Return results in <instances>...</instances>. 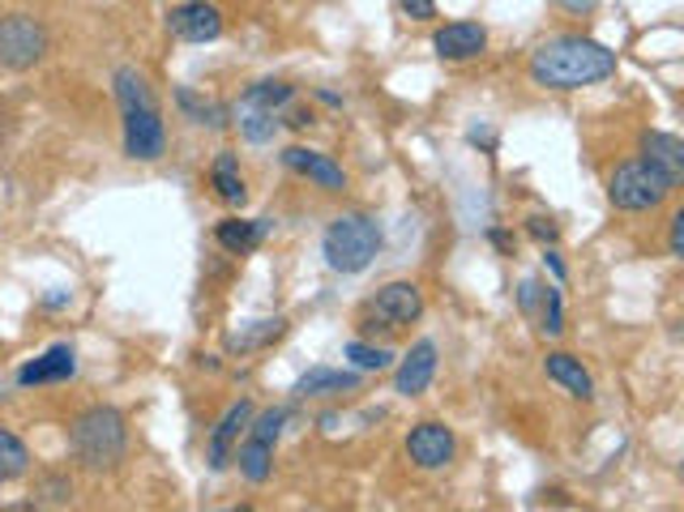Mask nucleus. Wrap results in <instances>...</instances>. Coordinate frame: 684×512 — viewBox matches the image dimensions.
Segmentation results:
<instances>
[{
	"instance_id": "423d86ee",
	"label": "nucleus",
	"mask_w": 684,
	"mask_h": 512,
	"mask_svg": "<svg viewBox=\"0 0 684 512\" xmlns=\"http://www.w3.org/2000/svg\"><path fill=\"white\" fill-rule=\"evenodd\" d=\"M48 56V30L30 13H9L0 18V64L13 73H27Z\"/></svg>"
},
{
	"instance_id": "4be33fe9",
	"label": "nucleus",
	"mask_w": 684,
	"mask_h": 512,
	"mask_svg": "<svg viewBox=\"0 0 684 512\" xmlns=\"http://www.w3.org/2000/svg\"><path fill=\"white\" fill-rule=\"evenodd\" d=\"M236 124H240V137H245V141L261 145V141H270L274 129H278V111H266V108H252V103H240V111H236Z\"/></svg>"
},
{
	"instance_id": "c85d7f7f",
	"label": "nucleus",
	"mask_w": 684,
	"mask_h": 512,
	"mask_svg": "<svg viewBox=\"0 0 684 512\" xmlns=\"http://www.w3.org/2000/svg\"><path fill=\"white\" fill-rule=\"evenodd\" d=\"M398 9L407 13L410 22H433L437 18V0H398Z\"/></svg>"
},
{
	"instance_id": "0eeeda50",
	"label": "nucleus",
	"mask_w": 684,
	"mask_h": 512,
	"mask_svg": "<svg viewBox=\"0 0 684 512\" xmlns=\"http://www.w3.org/2000/svg\"><path fill=\"white\" fill-rule=\"evenodd\" d=\"M125 154L133 162H159L167 154V129L159 103L150 108H125Z\"/></svg>"
},
{
	"instance_id": "b1692460",
	"label": "nucleus",
	"mask_w": 684,
	"mask_h": 512,
	"mask_svg": "<svg viewBox=\"0 0 684 512\" xmlns=\"http://www.w3.org/2000/svg\"><path fill=\"white\" fill-rule=\"evenodd\" d=\"M176 108L189 116L192 124H210V129H219L222 124V108H215V103H206V99H197L192 90H176Z\"/></svg>"
},
{
	"instance_id": "a211bd4d",
	"label": "nucleus",
	"mask_w": 684,
	"mask_h": 512,
	"mask_svg": "<svg viewBox=\"0 0 684 512\" xmlns=\"http://www.w3.org/2000/svg\"><path fill=\"white\" fill-rule=\"evenodd\" d=\"M359 372H343V368H308L296 380V398H338V393H356Z\"/></svg>"
},
{
	"instance_id": "1a4fd4ad",
	"label": "nucleus",
	"mask_w": 684,
	"mask_h": 512,
	"mask_svg": "<svg viewBox=\"0 0 684 512\" xmlns=\"http://www.w3.org/2000/svg\"><path fill=\"white\" fill-rule=\"evenodd\" d=\"M454 453H458V440L454 432L428 419V423H415L407 432V458L415 470H449L454 465Z\"/></svg>"
},
{
	"instance_id": "7ed1b4c3",
	"label": "nucleus",
	"mask_w": 684,
	"mask_h": 512,
	"mask_svg": "<svg viewBox=\"0 0 684 512\" xmlns=\"http://www.w3.org/2000/svg\"><path fill=\"white\" fill-rule=\"evenodd\" d=\"M381 252V227L368 214H338L326 227L321 257L334 273H364Z\"/></svg>"
},
{
	"instance_id": "6e6552de",
	"label": "nucleus",
	"mask_w": 684,
	"mask_h": 512,
	"mask_svg": "<svg viewBox=\"0 0 684 512\" xmlns=\"http://www.w3.org/2000/svg\"><path fill=\"white\" fill-rule=\"evenodd\" d=\"M364 317L381 329H403L424 317V291L415 282H385L377 295L368 299Z\"/></svg>"
},
{
	"instance_id": "f8f14e48",
	"label": "nucleus",
	"mask_w": 684,
	"mask_h": 512,
	"mask_svg": "<svg viewBox=\"0 0 684 512\" xmlns=\"http://www.w3.org/2000/svg\"><path fill=\"white\" fill-rule=\"evenodd\" d=\"M282 162L304 175V180H313L321 192H347V171L338 167V162L321 154V150H304V145H287L282 150Z\"/></svg>"
},
{
	"instance_id": "ddd939ff",
	"label": "nucleus",
	"mask_w": 684,
	"mask_h": 512,
	"mask_svg": "<svg viewBox=\"0 0 684 512\" xmlns=\"http://www.w3.org/2000/svg\"><path fill=\"white\" fill-rule=\"evenodd\" d=\"M437 377V342H415L407 354H403V363H398V372H394V389L403 393V398H419V393H428V384Z\"/></svg>"
},
{
	"instance_id": "412c9836",
	"label": "nucleus",
	"mask_w": 684,
	"mask_h": 512,
	"mask_svg": "<svg viewBox=\"0 0 684 512\" xmlns=\"http://www.w3.org/2000/svg\"><path fill=\"white\" fill-rule=\"evenodd\" d=\"M30 474V449L22 444V435L0 428V483H18Z\"/></svg>"
},
{
	"instance_id": "dca6fc26",
	"label": "nucleus",
	"mask_w": 684,
	"mask_h": 512,
	"mask_svg": "<svg viewBox=\"0 0 684 512\" xmlns=\"http://www.w3.org/2000/svg\"><path fill=\"white\" fill-rule=\"evenodd\" d=\"M266 235H270V218H222L219 231H215L219 248L222 252H231V257L257 252Z\"/></svg>"
},
{
	"instance_id": "a878e982",
	"label": "nucleus",
	"mask_w": 684,
	"mask_h": 512,
	"mask_svg": "<svg viewBox=\"0 0 684 512\" xmlns=\"http://www.w3.org/2000/svg\"><path fill=\"white\" fill-rule=\"evenodd\" d=\"M343 354L351 359V368H356V372H385V368L394 363V354L381 351V347H368V342H351Z\"/></svg>"
},
{
	"instance_id": "9d476101",
	"label": "nucleus",
	"mask_w": 684,
	"mask_h": 512,
	"mask_svg": "<svg viewBox=\"0 0 684 512\" xmlns=\"http://www.w3.org/2000/svg\"><path fill=\"white\" fill-rule=\"evenodd\" d=\"M167 30L180 43H210L222 34V13L210 0H185L167 13Z\"/></svg>"
},
{
	"instance_id": "c756f323",
	"label": "nucleus",
	"mask_w": 684,
	"mask_h": 512,
	"mask_svg": "<svg viewBox=\"0 0 684 512\" xmlns=\"http://www.w3.org/2000/svg\"><path fill=\"white\" fill-rule=\"evenodd\" d=\"M667 243H672V257H684V214L672 218V235H667Z\"/></svg>"
},
{
	"instance_id": "9b49d317",
	"label": "nucleus",
	"mask_w": 684,
	"mask_h": 512,
	"mask_svg": "<svg viewBox=\"0 0 684 512\" xmlns=\"http://www.w3.org/2000/svg\"><path fill=\"white\" fill-rule=\"evenodd\" d=\"M248 419H252V402H248V398L227 405V414L215 423L210 444H206V461H210V470H227V465H231L236 444H240V435L248 432Z\"/></svg>"
},
{
	"instance_id": "2f4dec72",
	"label": "nucleus",
	"mask_w": 684,
	"mask_h": 512,
	"mask_svg": "<svg viewBox=\"0 0 684 512\" xmlns=\"http://www.w3.org/2000/svg\"><path fill=\"white\" fill-rule=\"evenodd\" d=\"M552 4H561L565 13H595L599 0H552Z\"/></svg>"
},
{
	"instance_id": "39448f33",
	"label": "nucleus",
	"mask_w": 684,
	"mask_h": 512,
	"mask_svg": "<svg viewBox=\"0 0 684 512\" xmlns=\"http://www.w3.org/2000/svg\"><path fill=\"white\" fill-rule=\"evenodd\" d=\"M282 423H287V410H266V414L248 419V435L236 444V458H231L240 465L245 483H252V486L270 483L274 444H278V435H282Z\"/></svg>"
},
{
	"instance_id": "20e7f679",
	"label": "nucleus",
	"mask_w": 684,
	"mask_h": 512,
	"mask_svg": "<svg viewBox=\"0 0 684 512\" xmlns=\"http://www.w3.org/2000/svg\"><path fill=\"white\" fill-rule=\"evenodd\" d=\"M676 184H681V180H676L672 171L655 167L651 159H630L612 171V180H607V201H612L616 210H625V214H646V210H658V205L676 192Z\"/></svg>"
},
{
	"instance_id": "bb28decb",
	"label": "nucleus",
	"mask_w": 684,
	"mask_h": 512,
	"mask_svg": "<svg viewBox=\"0 0 684 512\" xmlns=\"http://www.w3.org/2000/svg\"><path fill=\"white\" fill-rule=\"evenodd\" d=\"M282 333H287V321H282V317H278V321H257V329L236 333V338H231V347H240V351H248V347H266V342L282 338Z\"/></svg>"
},
{
	"instance_id": "f257e3e1",
	"label": "nucleus",
	"mask_w": 684,
	"mask_h": 512,
	"mask_svg": "<svg viewBox=\"0 0 684 512\" xmlns=\"http://www.w3.org/2000/svg\"><path fill=\"white\" fill-rule=\"evenodd\" d=\"M616 73V52L586 34H556L531 52V81L544 90H582Z\"/></svg>"
},
{
	"instance_id": "cd10ccee",
	"label": "nucleus",
	"mask_w": 684,
	"mask_h": 512,
	"mask_svg": "<svg viewBox=\"0 0 684 512\" xmlns=\"http://www.w3.org/2000/svg\"><path fill=\"white\" fill-rule=\"evenodd\" d=\"M526 235H531V240H539V243H556L561 240V227H556L552 218H544V214H531L526 218Z\"/></svg>"
},
{
	"instance_id": "393cba45",
	"label": "nucleus",
	"mask_w": 684,
	"mask_h": 512,
	"mask_svg": "<svg viewBox=\"0 0 684 512\" xmlns=\"http://www.w3.org/2000/svg\"><path fill=\"white\" fill-rule=\"evenodd\" d=\"M544 317H539V329H544L547 338H561L565 333V295H561V282H552L544 287Z\"/></svg>"
},
{
	"instance_id": "4468645a",
	"label": "nucleus",
	"mask_w": 684,
	"mask_h": 512,
	"mask_svg": "<svg viewBox=\"0 0 684 512\" xmlns=\"http://www.w3.org/2000/svg\"><path fill=\"white\" fill-rule=\"evenodd\" d=\"M488 48V30L479 27V22H445V27L433 34V52L440 60H475V56H484Z\"/></svg>"
},
{
	"instance_id": "aec40b11",
	"label": "nucleus",
	"mask_w": 684,
	"mask_h": 512,
	"mask_svg": "<svg viewBox=\"0 0 684 512\" xmlns=\"http://www.w3.org/2000/svg\"><path fill=\"white\" fill-rule=\"evenodd\" d=\"M642 159H651L655 167L672 171L676 180L684 175V141L672 133H642Z\"/></svg>"
},
{
	"instance_id": "6ab92c4d",
	"label": "nucleus",
	"mask_w": 684,
	"mask_h": 512,
	"mask_svg": "<svg viewBox=\"0 0 684 512\" xmlns=\"http://www.w3.org/2000/svg\"><path fill=\"white\" fill-rule=\"evenodd\" d=\"M210 189L219 197L222 205H245L248 189H245V175H240V159L231 150H222L219 159L210 162Z\"/></svg>"
},
{
	"instance_id": "2eb2a0df",
	"label": "nucleus",
	"mask_w": 684,
	"mask_h": 512,
	"mask_svg": "<svg viewBox=\"0 0 684 512\" xmlns=\"http://www.w3.org/2000/svg\"><path fill=\"white\" fill-rule=\"evenodd\" d=\"M73 372H78V354H73V347L60 342V347H52L48 354L22 363V368H18V384H22V389H30V384H60V380H73Z\"/></svg>"
},
{
	"instance_id": "f03ea898",
	"label": "nucleus",
	"mask_w": 684,
	"mask_h": 512,
	"mask_svg": "<svg viewBox=\"0 0 684 512\" xmlns=\"http://www.w3.org/2000/svg\"><path fill=\"white\" fill-rule=\"evenodd\" d=\"M69 444L86 470H116L125 453H129V428L125 414L111 405H90L73 419L69 428Z\"/></svg>"
},
{
	"instance_id": "5701e85b",
	"label": "nucleus",
	"mask_w": 684,
	"mask_h": 512,
	"mask_svg": "<svg viewBox=\"0 0 684 512\" xmlns=\"http://www.w3.org/2000/svg\"><path fill=\"white\" fill-rule=\"evenodd\" d=\"M296 99V86H287V81H257V86H248L245 99L240 103H252V108H266V111H278L287 108Z\"/></svg>"
},
{
	"instance_id": "7c9ffc66",
	"label": "nucleus",
	"mask_w": 684,
	"mask_h": 512,
	"mask_svg": "<svg viewBox=\"0 0 684 512\" xmlns=\"http://www.w3.org/2000/svg\"><path fill=\"white\" fill-rule=\"evenodd\" d=\"M544 265L552 270L556 282H565V261H561V252H556V248H547V243H544Z\"/></svg>"
},
{
	"instance_id": "f3484780",
	"label": "nucleus",
	"mask_w": 684,
	"mask_h": 512,
	"mask_svg": "<svg viewBox=\"0 0 684 512\" xmlns=\"http://www.w3.org/2000/svg\"><path fill=\"white\" fill-rule=\"evenodd\" d=\"M544 372H547V380H556L569 398H577V402H591V398H595V380H591V372L582 368V359H574V354L552 351L544 359Z\"/></svg>"
}]
</instances>
